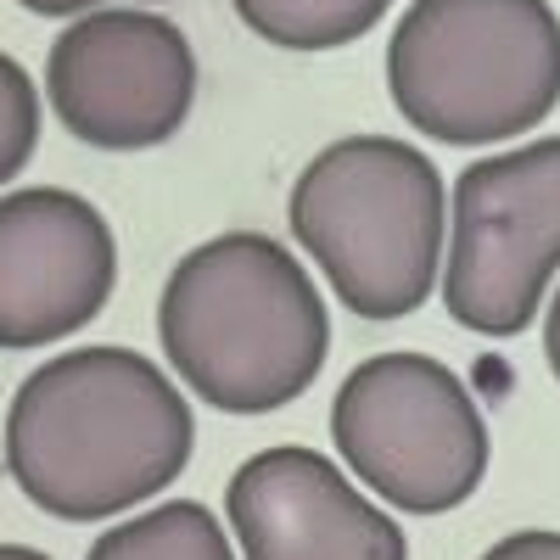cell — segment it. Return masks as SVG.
Returning a JSON list of instances; mask_svg holds the SVG:
<instances>
[{
    "label": "cell",
    "mask_w": 560,
    "mask_h": 560,
    "mask_svg": "<svg viewBox=\"0 0 560 560\" xmlns=\"http://www.w3.org/2000/svg\"><path fill=\"white\" fill-rule=\"evenodd\" d=\"M191 448V404L135 348H68L7 409V471L57 522H107L158 499Z\"/></svg>",
    "instance_id": "6da1fadb"
},
{
    "label": "cell",
    "mask_w": 560,
    "mask_h": 560,
    "mask_svg": "<svg viewBox=\"0 0 560 560\" xmlns=\"http://www.w3.org/2000/svg\"><path fill=\"white\" fill-rule=\"evenodd\" d=\"M158 342L208 409L269 415L319 376L331 314L292 247L230 230L174 264L158 298Z\"/></svg>",
    "instance_id": "7a4b0ae2"
},
{
    "label": "cell",
    "mask_w": 560,
    "mask_h": 560,
    "mask_svg": "<svg viewBox=\"0 0 560 560\" xmlns=\"http://www.w3.org/2000/svg\"><path fill=\"white\" fill-rule=\"evenodd\" d=\"M292 236L359 319H404L438 287L448 197L427 152L393 135H342L292 185Z\"/></svg>",
    "instance_id": "3957f363"
},
{
    "label": "cell",
    "mask_w": 560,
    "mask_h": 560,
    "mask_svg": "<svg viewBox=\"0 0 560 560\" xmlns=\"http://www.w3.org/2000/svg\"><path fill=\"white\" fill-rule=\"evenodd\" d=\"M387 96L443 147L516 140L560 107V18L549 0H409Z\"/></svg>",
    "instance_id": "277c9868"
},
{
    "label": "cell",
    "mask_w": 560,
    "mask_h": 560,
    "mask_svg": "<svg viewBox=\"0 0 560 560\" xmlns=\"http://www.w3.org/2000/svg\"><path fill=\"white\" fill-rule=\"evenodd\" d=\"M342 465L404 516H443L488 477V420L454 370L427 353H376L331 404Z\"/></svg>",
    "instance_id": "5b68a950"
},
{
    "label": "cell",
    "mask_w": 560,
    "mask_h": 560,
    "mask_svg": "<svg viewBox=\"0 0 560 560\" xmlns=\"http://www.w3.org/2000/svg\"><path fill=\"white\" fill-rule=\"evenodd\" d=\"M560 275V135L454 179L443 303L477 337H522Z\"/></svg>",
    "instance_id": "8992f818"
},
{
    "label": "cell",
    "mask_w": 560,
    "mask_h": 560,
    "mask_svg": "<svg viewBox=\"0 0 560 560\" xmlns=\"http://www.w3.org/2000/svg\"><path fill=\"white\" fill-rule=\"evenodd\" d=\"M45 96L84 147L152 152L197 107V51L163 12L96 7L51 39Z\"/></svg>",
    "instance_id": "52a82bcc"
},
{
    "label": "cell",
    "mask_w": 560,
    "mask_h": 560,
    "mask_svg": "<svg viewBox=\"0 0 560 560\" xmlns=\"http://www.w3.org/2000/svg\"><path fill=\"white\" fill-rule=\"evenodd\" d=\"M118 287V242L96 202L57 185L0 197V348L84 331Z\"/></svg>",
    "instance_id": "ba28073f"
},
{
    "label": "cell",
    "mask_w": 560,
    "mask_h": 560,
    "mask_svg": "<svg viewBox=\"0 0 560 560\" xmlns=\"http://www.w3.org/2000/svg\"><path fill=\"white\" fill-rule=\"evenodd\" d=\"M224 516L247 560H404V527L382 516L331 459L280 443L224 488Z\"/></svg>",
    "instance_id": "9c48e42d"
},
{
    "label": "cell",
    "mask_w": 560,
    "mask_h": 560,
    "mask_svg": "<svg viewBox=\"0 0 560 560\" xmlns=\"http://www.w3.org/2000/svg\"><path fill=\"white\" fill-rule=\"evenodd\" d=\"M84 560H236L219 516L197 499H168L147 516H129L90 544Z\"/></svg>",
    "instance_id": "30bf717a"
},
{
    "label": "cell",
    "mask_w": 560,
    "mask_h": 560,
    "mask_svg": "<svg viewBox=\"0 0 560 560\" xmlns=\"http://www.w3.org/2000/svg\"><path fill=\"white\" fill-rule=\"evenodd\" d=\"M230 7L280 51H337L376 28L393 0H230Z\"/></svg>",
    "instance_id": "8fae6325"
},
{
    "label": "cell",
    "mask_w": 560,
    "mask_h": 560,
    "mask_svg": "<svg viewBox=\"0 0 560 560\" xmlns=\"http://www.w3.org/2000/svg\"><path fill=\"white\" fill-rule=\"evenodd\" d=\"M39 147V96L28 73L0 51V185H12Z\"/></svg>",
    "instance_id": "7c38bea8"
},
{
    "label": "cell",
    "mask_w": 560,
    "mask_h": 560,
    "mask_svg": "<svg viewBox=\"0 0 560 560\" xmlns=\"http://www.w3.org/2000/svg\"><path fill=\"white\" fill-rule=\"evenodd\" d=\"M482 560H560V533H549V527L510 533V538H499Z\"/></svg>",
    "instance_id": "4fadbf2b"
},
{
    "label": "cell",
    "mask_w": 560,
    "mask_h": 560,
    "mask_svg": "<svg viewBox=\"0 0 560 560\" xmlns=\"http://www.w3.org/2000/svg\"><path fill=\"white\" fill-rule=\"evenodd\" d=\"M23 12L34 18H79V12H96V7H118V0H18Z\"/></svg>",
    "instance_id": "5bb4252c"
},
{
    "label": "cell",
    "mask_w": 560,
    "mask_h": 560,
    "mask_svg": "<svg viewBox=\"0 0 560 560\" xmlns=\"http://www.w3.org/2000/svg\"><path fill=\"white\" fill-rule=\"evenodd\" d=\"M544 359H549L555 382H560V292H555V303H549V319H544Z\"/></svg>",
    "instance_id": "9a60e30c"
},
{
    "label": "cell",
    "mask_w": 560,
    "mask_h": 560,
    "mask_svg": "<svg viewBox=\"0 0 560 560\" xmlns=\"http://www.w3.org/2000/svg\"><path fill=\"white\" fill-rule=\"evenodd\" d=\"M0 560H51V555H39V549H23V544H0Z\"/></svg>",
    "instance_id": "2e32d148"
}]
</instances>
